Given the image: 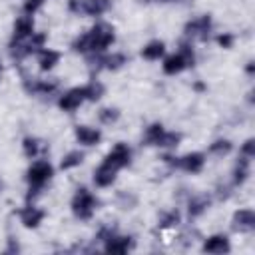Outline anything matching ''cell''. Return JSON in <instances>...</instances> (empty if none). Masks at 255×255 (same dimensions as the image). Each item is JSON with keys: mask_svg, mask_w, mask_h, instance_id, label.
<instances>
[{"mask_svg": "<svg viewBox=\"0 0 255 255\" xmlns=\"http://www.w3.org/2000/svg\"><path fill=\"white\" fill-rule=\"evenodd\" d=\"M84 100H88V96H86V86L74 88V90L66 92V94L60 98L58 104H60V108H62L64 112H74L76 108H80V104H82Z\"/></svg>", "mask_w": 255, "mask_h": 255, "instance_id": "10", "label": "cell"}, {"mask_svg": "<svg viewBox=\"0 0 255 255\" xmlns=\"http://www.w3.org/2000/svg\"><path fill=\"white\" fill-rule=\"evenodd\" d=\"M96 205H98V199L86 187H80L72 199V211L78 219H90L94 215Z\"/></svg>", "mask_w": 255, "mask_h": 255, "instance_id": "4", "label": "cell"}, {"mask_svg": "<svg viewBox=\"0 0 255 255\" xmlns=\"http://www.w3.org/2000/svg\"><path fill=\"white\" fill-rule=\"evenodd\" d=\"M209 151L215 153V155H225V153L231 151V143H229L227 139H217V141H213V143L209 145Z\"/></svg>", "mask_w": 255, "mask_h": 255, "instance_id": "28", "label": "cell"}, {"mask_svg": "<svg viewBox=\"0 0 255 255\" xmlns=\"http://www.w3.org/2000/svg\"><path fill=\"white\" fill-rule=\"evenodd\" d=\"M163 161L169 163L171 167H177V169H183V171H191V173H197L203 163H205V157L203 153H187L183 157H171V155H163Z\"/></svg>", "mask_w": 255, "mask_h": 255, "instance_id": "5", "label": "cell"}, {"mask_svg": "<svg viewBox=\"0 0 255 255\" xmlns=\"http://www.w3.org/2000/svg\"><path fill=\"white\" fill-rule=\"evenodd\" d=\"M82 159H84V153H82V151H70V153L62 159L60 167H62V169H72V167L80 165V163H82Z\"/></svg>", "mask_w": 255, "mask_h": 255, "instance_id": "24", "label": "cell"}, {"mask_svg": "<svg viewBox=\"0 0 255 255\" xmlns=\"http://www.w3.org/2000/svg\"><path fill=\"white\" fill-rule=\"evenodd\" d=\"M163 52H165L163 42L155 40V42H149V44H147V46L141 50V56H143L145 60H159V58L163 56Z\"/></svg>", "mask_w": 255, "mask_h": 255, "instance_id": "20", "label": "cell"}, {"mask_svg": "<svg viewBox=\"0 0 255 255\" xmlns=\"http://www.w3.org/2000/svg\"><path fill=\"white\" fill-rule=\"evenodd\" d=\"M126 62H128V58L124 54H120V52H116L112 56H92V58H88V64L92 68L96 66V68H106V70H118Z\"/></svg>", "mask_w": 255, "mask_h": 255, "instance_id": "9", "label": "cell"}, {"mask_svg": "<svg viewBox=\"0 0 255 255\" xmlns=\"http://www.w3.org/2000/svg\"><path fill=\"white\" fill-rule=\"evenodd\" d=\"M179 139H181V133H175V131H163V135H161V139H159L157 145H161V147H175V145L179 143Z\"/></svg>", "mask_w": 255, "mask_h": 255, "instance_id": "26", "label": "cell"}, {"mask_svg": "<svg viewBox=\"0 0 255 255\" xmlns=\"http://www.w3.org/2000/svg\"><path fill=\"white\" fill-rule=\"evenodd\" d=\"M76 137H78V141H80V143H84V145H94V143H98V141H100L102 133H100L98 129H94V128L78 126V128H76Z\"/></svg>", "mask_w": 255, "mask_h": 255, "instance_id": "17", "label": "cell"}, {"mask_svg": "<svg viewBox=\"0 0 255 255\" xmlns=\"http://www.w3.org/2000/svg\"><path fill=\"white\" fill-rule=\"evenodd\" d=\"M179 221V213L177 211H169V213H163L159 217V227H171Z\"/></svg>", "mask_w": 255, "mask_h": 255, "instance_id": "31", "label": "cell"}, {"mask_svg": "<svg viewBox=\"0 0 255 255\" xmlns=\"http://www.w3.org/2000/svg\"><path fill=\"white\" fill-rule=\"evenodd\" d=\"M0 72H2V66H0Z\"/></svg>", "mask_w": 255, "mask_h": 255, "instance_id": "39", "label": "cell"}, {"mask_svg": "<svg viewBox=\"0 0 255 255\" xmlns=\"http://www.w3.org/2000/svg\"><path fill=\"white\" fill-rule=\"evenodd\" d=\"M209 30H211V18L209 16H201V18H195V20L185 24V34L191 36V38L207 40L209 38Z\"/></svg>", "mask_w": 255, "mask_h": 255, "instance_id": "8", "label": "cell"}, {"mask_svg": "<svg viewBox=\"0 0 255 255\" xmlns=\"http://www.w3.org/2000/svg\"><path fill=\"white\" fill-rule=\"evenodd\" d=\"M195 90H197V92H203V90H205V86H203L201 82H197V84H195Z\"/></svg>", "mask_w": 255, "mask_h": 255, "instance_id": "35", "label": "cell"}, {"mask_svg": "<svg viewBox=\"0 0 255 255\" xmlns=\"http://www.w3.org/2000/svg\"><path fill=\"white\" fill-rule=\"evenodd\" d=\"M133 247V239L131 237H120V235H112L106 239V251L108 253H126Z\"/></svg>", "mask_w": 255, "mask_h": 255, "instance_id": "13", "label": "cell"}, {"mask_svg": "<svg viewBox=\"0 0 255 255\" xmlns=\"http://www.w3.org/2000/svg\"><path fill=\"white\" fill-rule=\"evenodd\" d=\"M233 34H221L219 38H217V42H219V46H223V48H231L233 46Z\"/></svg>", "mask_w": 255, "mask_h": 255, "instance_id": "34", "label": "cell"}, {"mask_svg": "<svg viewBox=\"0 0 255 255\" xmlns=\"http://www.w3.org/2000/svg\"><path fill=\"white\" fill-rule=\"evenodd\" d=\"M163 126L161 124H151L147 129H145V135H143V141L147 143V145H157L159 143V139H161V135H163Z\"/></svg>", "mask_w": 255, "mask_h": 255, "instance_id": "21", "label": "cell"}, {"mask_svg": "<svg viewBox=\"0 0 255 255\" xmlns=\"http://www.w3.org/2000/svg\"><path fill=\"white\" fill-rule=\"evenodd\" d=\"M0 189H2V181H0Z\"/></svg>", "mask_w": 255, "mask_h": 255, "instance_id": "37", "label": "cell"}, {"mask_svg": "<svg viewBox=\"0 0 255 255\" xmlns=\"http://www.w3.org/2000/svg\"><path fill=\"white\" fill-rule=\"evenodd\" d=\"M233 229L235 231H253L255 229V213L251 209H239L233 215Z\"/></svg>", "mask_w": 255, "mask_h": 255, "instance_id": "12", "label": "cell"}, {"mask_svg": "<svg viewBox=\"0 0 255 255\" xmlns=\"http://www.w3.org/2000/svg\"><path fill=\"white\" fill-rule=\"evenodd\" d=\"M193 64H195L193 50H191L189 44L183 42V44L179 46V52H177V54L165 58V62H163V72H165L167 76H173V74H179L181 70H185L187 66H193Z\"/></svg>", "mask_w": 255, "mask_h": 255, "instance_id": "3", "label": "cell"}, {"mask_svg": "<svg viewBox=\"0 0 255 255\" xmlns=\"http://www.w3.org/2000/svg\"><path fill=\"white\" fill-rule=\"evenodd\" d=\"M110 8V0H70V10L76 14L100 16Z\"/></svg>", "mask_w": 255, "mask_h": 255, "instance_id": "6", "label": "cell"}, {"mask_svg": "<svg viewBox=\"0 0 255 255\" xmlns=\"http://www.w3.org/2000/svg\"><path fill=\"white\" fill-rule=\"evenodd\" d=\"M32 34H34V22H32V18H30V16H22V18H18L16 24H14L12 44L24 42V40H28Z\"/></svg>", "mask_w": 255, "mask_h": 255, "instance_id": "11", "label": "cell"}, {"mask_svg": "<svg viewBox=\"0 0 255 255\" xmlns=\"http://www.w3.org/2000/svg\"><path fill=\"white\" fill-rule=\"evenodd\" d=\"M205 253H227L229 251V241L225 235H213L203 243Z\"/></svg>", "mask_w": 255, "mask_h": 255, "instance_id": "16", "label": "cell"}, {"mask_svg": "<svg viewBox=\"0 0 255 255\" xmlns=\"http://www.w3.org/2000/svg\"><path fill=\"white\" fill-rule=\"evenodd\" d=\"M207 207H209V197H205V195L191 197V199H189V217H197V215H201Z\"/></svg>", "mask_w": 255, "mask_h": 255, "instance_id": "22", "label": "cell"}, {"mask_svg": "<svg viewBox=\"0 0 255 255\" xmlns=\"http://www.w3.org/2000/svg\"><path fill=\"white\" fill-rule=\"evenodd\" d=\"M50 177H52V165H50L48 161H36V163L28 169V173H26V179H28V183H30V191H28L26 199L32 201V199L38 195V191L42 189V185H44Z\"/></svg>", "mask_w": 255, "mask_h": 255, "instance_id": "2", "label": "cell"}, {"mask_svg": "<svg viewBox=\"0 0 255 255\" xmlns=\"http://www.w3.org/2000/svg\"><path fill=\"white\" fill-rule=\"evenodd\" d=\"M42 4H44V0H26V4H24V12H26L28 16H32Z\"/></svg>", "mask_w": 255, "mask_h": 255, "instance_id": "32", "label": "cell"}, {"mask_svg": "<svg viewBox=\"0 0 255 255\" xmlns=\"http://www.w3.org/2000/svg\"><path fill=\"white\" fill-rule=\"evenodd\" d=\"M58 60H60V54H58L56 50H42V52H40V60H38L40 70H44V72L52 70V68L58 64Z\"/></svg>", "mask_w": 255, "mask_h": 255, "instance_id": "19", "label": "cell"}, {"mask_svg": "<svg viewBox=\"0 0 255 255\" xmlns=\"http://www.w3.org/2000/svg\"><path fill=\"white\" fill-rule=\"evenodd\" d=\"M20 219L26 227H38V223L44 219V211L36 207H24L20 211Z\"/></svg>", "mask_w": 255, "mask_h": 255, "instance_id": "18", "label": "cell"}, {"mask_svg": "<svg viewBox=\"0 0 255 255\" xmlns=\"http://www.w3.org/2000/svg\"><path fill=\"white\" fill-rule=\"evenodd\" d=\"M241 151H243L245 157H253V155H255V141H253V139H247V141L243 143Z\"/></svg>", "mask_w": 255, "mask_h": 255, "instance_id": "33", "label": "cell"}, {"mask_svg": "<svg viewBox=\"0 0 255 255\" xmlns=\"http://www.w3.org/2000/svg\"><path fill=\"white\" fill-rule=\"evenodd\" d=\"M114 179H116V169H112V167L106 165V163H102V165L94 171V183H96L98 187H108V185L114 183Z\"/></svg>", "mask_w": 255, "mask_h": 255, "instance_id": "15", "label": "cell"}, {"mask_svg": "<svg viewBox=\"0 0 255 255\" xmlns=\"http://www.w3.org/2000/svg\"><path fill=\"white\" fill-rule=\"evenodd\" d=\"M129 157H131L129 147H128L126 143H116V147L106 155L104 163L118 171V169H122V167H126V165L129 163Z\"/></svg>", "mask_w": 255, "mask_h": 255, "instance_id": "7", "label": "cell"}, {"mask_svg": "<svg viewBox=\"0 0 255 255\" xmlns=\"http://www.w3.org/2000/svg\"><path fill=\"white\" fill-rule=\"evenodd\" d=\"M22 145H24V153H26L28 157H34V155L40 151L42 141H40V139H36V137H26Z\"/></svg>", "mask_w": 255, "mask_h": 255, "instance_id": "27", "label": "cell"}, {"mask_svg": "<svg viewBox=\"0 0 255 255\" xmlns=\"http://www.w3.org/2000/svg\"><path fill=\"white\" fill-rule=\"evenodd\" d=\"M141 2H149V0H141Z\"/></svg>", "mask_w": 255, "mask_h": 255, "instance_id": "38", "label": "cell"}, {"mask_svg": "<svg viewBox=\"0 0 255 255\" xmlns=\"http://www.w3.org/2000/svg\"><path fill=\"white\" fill-rule=\"evenodd\" d=\"M118 118H120V112L114 110V108H104V110H100V122H102V124H112V122H116Z\"/></svg>", "mask_w": 255, "mask_h": 255, "instance_id": "30", "label": "cell"}, {"mask_svg": "<svg viewBox=\"0 0 255 255\" xmlns=\"http://www.w3.org/2000/svg\"><path fill=\"white\" fill-rule=\"evenodd\" d=\"M247 72H249V74H253V62H249V64H247Z\"/></svg>", "mask_w": 255, "mask_h": 255, "instance_id": "36", "label": "cell"}, {"mask_svg": "<svg viewBox=\"0 0 255 255\" xmlns=\"http://www.w3.org/2000/svg\"><path fill=\"white\" fill-rule=\"evenodd\" d=\"M102 94H104V86L98 80H92L90 84H86V96H88V100L96 102V100L102 98Z\"/></svg>", "mask_w": 255, "mask_h": 255, "instance_id": "25", "label": "cell"}, {"mask_svg": "<svg viewBox=\"0 0 255 255\" xmlns=\"http://www.w3.org/2000/svg\"><path fill=\"white\" fill-rule=\"evenodd\" d=\"M112 42H114V28H112L110 24L100 22V24H96L90 32L82 34V36L72 44V48H74L76 52H94V54H100V52H104Z\"/></svg>", "mask_w": 255, "mask_h": 255, "instance_id": "1", "label": "cell"}, {"mask_svg": "<svg viewBox=\"0 0 255 255\" xmlns=\"http://www.w3.org/2000/svg\"><path fill=\"white\" fill-rule=\"evenodd\" d=\"M135 195H131V193H126V191H120L118 193V203H120V207L122 209H131L133 205H135Z\"/></svg>", "mask_w": 255, "mask_h": 255, "instance_id": "29", "label": "cell"}, {"mask_svg": "<svg viewBox=\"0 0 255 255\" xmlns=\"http://www.w3.org/2000/svg\"><path fill=\"white\" fill-rule=\"evenodd\" d=\"M58 88V82H46V80H24V90L28 94H50Z\"/></svg>", "mask_w": 255, "mask_h": 255, "instance_id": "14", "label": "cell"}, {"mask_svg": "<svg viewBox=\"0 0 255 255\" xmlns=\"http://www.w3.org/2000/svg\"><path fill=\"white\" fill-rule=\"evenodd\" d=\"M233 181L239 185V183H243L245 179H247V175H249V159L247 157H241L239 161H237V165H235V171H233Z\"/></svg>", "mask_w": 255, "mask_h": 255, "instance_id": "23", "label": "cell"}]
</instances>
